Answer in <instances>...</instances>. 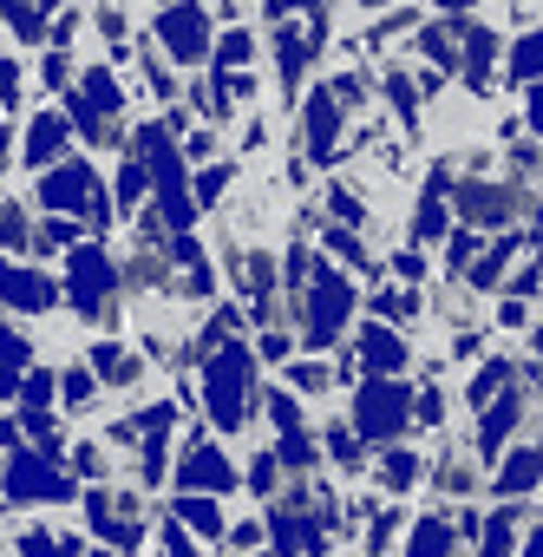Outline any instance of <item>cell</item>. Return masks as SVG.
I'll return each instance as SVG.
<instances>
[{"label": "cell", "mask_w": 543, "mask_h": 557, "mask_svg": "<svg viewBox=\"0 0 543 557\" xmlns=\"http://www.w3.org/2000/svg\"><path fill=\"white\" fill-rule=\"evenodd\" d=\"M249 387H255V355L236 348V342L210 348L203 394H210V426H216V433H242V420H249Z\"/></svg>", "instance_id": "obj_1"}, {"label": "cell", "mask_w": 543, "mask_h": 557, "mask_svg": "<svg viewBox=\"0 0 543 557\" xmlns=\"http://www.w3.org/2000/svg\"><path fill=\"white\" fill-rule=\"evenodd\" d=\"M138 158H144V171H151V184H157V216H164L171 230H190V223H197V197H190V184H184L171 125H144V132H138Z\"/></svg>", "instance_id": "obj_2"}, {"label": "cell", "mask_w": 543, "mask_h": 557, "mask_svg": "<svg viewBox=\"0 0 543 557\" xmlns=\"http://www.w3.org/2000/svg\"><path fill=\"white\" fill-rule=\"evenodd\" d=\"M151 34H157V53H164L171 66H203V60L216 53V40H210V14L197 8V0H171V8H157Z\"/></svg>", "instance_id": "obj_3"}, {"label": "cell", "mask_w": 543, "mask_h": 557, "mask_svg": "<svg viewBox=\"0 0 543 557\" xmlns=\"http://www.w3.org/2000/svg\"><path fill=\"white\" fill-rule=\"evenodd\" d=\"M40 203L47 210H60V216H86V223H99L105 230V216H112V203H105V190H99V171L86 164V158H66L60 171H47V184H40Z\"/></svg>", "instance_id": "obj_4"}, {"label": "cell", "mask_w": 543, "mask_h": 557, "mask_svg": "<svg viewBox=\"0 0 543 557\" xmlns=\"http://www.w3.org/2000/svg\"><path fill=\"white\" fill-rule=\"evenodd\" d=\"M406 420H413V387H406L400 374H374V381L354 394V426H361V440H393Z\"/></svg>", "instance_id": "obj_5"}, {"label": "cell", "mask_w": 543, "mask_h": 557, "mask_svg": "<svg viewBox=\"0 0 543 557\" xmlns=\"http://www.w3.org/2000/svg\"><path fill=\"white\" fill-rule=\"evenodd\" d=\"M112 289H118V269H112L105 249H73V256H66V296H73V309H79L86 322H105Z\"/></svg>", "instance_id": "obj_6"}, {"label": "cell", "mask_w": 543, "mask_h": 557, "mask_svg": "<svg viewBox=\"0 0 543 557\" xmlns=\"http://www.w3.org/2000/svg\"><path fill=\"white\" fill-rule=\"evenodd\" d=\"M348 315H354V283H341L334 269H315L308 275V322H302V335L321 348V342H334L348 329Z\"/></svg>", "instance_id": "obj_7"}, {"label": "cell", "mask_w": 543, "mask_h": 557, "mask_svg": "<svg viewBox=\"0 0 543 557\" xmlns=\"http://www.w3.org/2000/svg\"><path fill=\"white\" fill-rule=\"evenodd\" d=\"M341 119H348V106L334 99V86L308 92V158H315V164H334V138H341Z\"/></svg>", "instance_id": "obj_8"}, {"label": "cell", "mask_w": 543, "mask_h": 557, "mask_svg": "<svg viewBox=\"0 0 543 557\" xmlns=\"http://www.w3.org/2000/svg\"><path fill=\"white\" fill-rule=\"evenodd\" d=\"M0 296L21 302L27 315H53V302H60L53 275H40V269H14V262H0Z\"/></svg>", "instance_id": "obj_9"}, {"label": "cell", "mask_w": 543, "mask_h": 557, "mask_svg": "<svg viewBox=\"0 0 543 557\" xmlns=\"http://www.w3.org/2000/svg\"><path fill=\"white\" fill-rule=\"evenodd\" d=\"M8 492H14V498H66V492H73V479H66V472H53L47 459L21 453V459L8 466Z\"/></svg>", "instance_id": "obj_10"}, {"label": "cell", "mask_w": 543, "mask_h": 557, "mask_svg": "<svg viewBox=\"0 0 543 557\" xmlns=\"http://www.w3.org/2000/svg\"><path fill=\"white\" fill-rule=\"evenodd\" d=\"M177 485H197V492H229L236 485V472H229V459L216 453V446H190L184 453V466H177Z\"/></svg>", "instance_id": "obj_11"}, {"label": "cell", "mask_w": 543, "mask_h": 557, "mask_svg": "<svg viewBox=\"0 0 543 557\" xmlns=\"http://www.w3.org/2000/svg\"><path fill=\"white\" fill-rule=\"evenodd\" d=\"M66 138H73V119L66 112H40L34 125H27V151H21V164H53L60 151H66Z\"/></svg>", "instance_id": "obj_12"}, {"label": "cell", "mask_w": 543, "mask_h": 557, "mask_svg": "<svg viewBox=\"0 0 543 557\" xmlns=\"http://www.w3.org/2000/svg\"><path fill=\"white\" fill-rule=\"evenodd\" d=\"M361 355H367V368H374V374H400V368L413 361V355H406V342H400L387 322H367V329H361Z\"/></svg>", "instance_id": "obj_13"}, {"label": "cell", "mask_w": 543, "mask_h": 557, "mask_svg": "<svg viewBox=\"0 0 543 557\" xmlns=\"http://www.w3.org/2000/svg\"><path fill=\"white\" fill-rule=\"evenodd\" d=\"M458 210H465L471 223H491V230H497V223H510V190H504V184H465V190H458Z\"/></svg>", "instance_id": "obj_14"}, {"label": "cell", "mask_w": 543, "mask_h": 557, "mask_svg": "<svg viewBox=\"0 0 543 557\" xmlns=\"http://www.w3.org/2000/svg\"><path fill=\"white\" fill-rule=\"evenodd\" d=\"M249 66H255V34L249 27H229L216 40V73H249Z\"/></svg>", "instance_id": "obj_15"}, {"label": "cell", "mask_w": 543, "mask_h": 557, "mask_svg": "<svg viewBox=\"0 0 543 557\" xmlns=\"http://www.w3.org/2000/svg\"><path fill=\"white\" fill-rule=\"evenodd\" d=\"M510 79L517 86H536L543 79V34H517L510 40Z\"/></svg>", "instance_id": "obj_16"}, {"label": "cell", "mask_w": 543, "mask_h": 557, "mask_svg": "<svg viewBox=\"0 0 543 557\" xmlns=\"http://www.w3.org/2000/svg\"><path fill=\"white\" fill-rule=\"evenodd\" d=\"M439 184H445V177H432L426 197H419V216H413V236H419V243H439V236H445V197H439Z\"/></svg>", "instance_id": "obj_17"}, {"label": "cell", "mask_w": 543, "mask_h": 557, "mask_svg": "<svg viewBox=\"0 0 543 557\" xmlns=\"http://www.w3.org/2000/svg\"><path fill=\"white\" fill-rule=\"evenodd\" d=\"M92 368H99V381H112V387L138 381V355H125L118 342H99V348H92Z\"/></svg>", "instance_id": "obj_18"}, {"label": "cell", "mask_w": 543, "mask_h": 557, "mask_svg": "<svg viewBox=\"0 0 543 557\" xmlns=\"http://www.w3.org/2000/svg\"><path fill=\"white\" fill-rule=\"evenodd\" d=\"M374 479H380L387 492H406V485H419V459H413V453H387Z\"/></svg>", "instance_id": "obj_19"}, {"label": "cell", "mask_w": 543, "mask_h": 557, "mask_svg": "<svg viewBox=\"0 0 543 557\" xmlns=\"http://www.w3.org/2000/svg\"><path fill=\"white\" fill-rule=\"evenodd\" d=\"M452 550V524L445 518H419V531H413V557H445Z\"/></svg>", "instance_id": "obj_20"}, {"label": "cell", "mask_w": 543, "mask_h": 557, "mask_svg": "<svg viewBox=\"0 0 543 557\" xmlns=\"http://www.w3.org/2000/svg\"><path fill=\"white\" fill-rule=\"evenodd\" d=\"M536 479H543V466H536V453L523 446V453H517V459L497 472V492H523V485H536Z\"/></svg>", "instance_id": "obj_21"}, {"label": "cell", "mask_w": 543, "mask_h": 557, "mask_svg": "<svg viewBox=\"0 0 543 557\" xmlns=\"http://www.w3.org/2000/svg\"><path fill=\"white\" fill-rule=\"evenodd\" d=\"M112 184H118V203H125V210H131V203H138V197H144V184H151V171H144V158H125V164H118V177H112Z\"/></svg>", "instance_id": "obj_22"}, {"label": "cell", "mask_w": 543, "mask_h": 557, "mask_svg": "<svg viewBox=\"0 0 543 557\" xmlns=\"http://www.w3.org/2000/svg\"><path fill=\"white\" fill-rule=\"evenodd\" d=\"M177 511L190 518V531H197V537H223V518H216V505H210V498H177Z\"/></svg>", "instance_id": "obj_23"}, {"label": "cell", "mask_w": 543, "mask_h": 557, "mask_svg": "<svg viewBox=\"0 0 543 557\" xmlns=\"http://www.w3.org/2000/svg\"><path fill=\"white\" fill-rule=\"evenodd\" d=\"M510 249H517V236H504V243H491V249H484V262L471 269V283H478V289H491V283H497V275H504V262H510Z\"/></svg>", "instance_id": "obj_24"}, {"label": "cell", "mask_w": 543, "mask_h": 557, "mask_svg": "<svg viewBox=\"0 0 543 557\" xmlns=\"http://www.w3.org/2000/svg\"><path fill=\"white\" fill-rule=\"evenodd\" d=\"M321 243H328V249H334V256H341V262H354V269H374V262H367V249H361V236H354V230H348V223H341V230H334V223H328V236H321Z\"/></svg>", "instance_id": "obj_25"}, {"label": "cell", "mask_w": 543, "mask_h": 557, "mask_svg": "<svg viewBox=\"0 0 543 557\" xmlns=\"http://www.w3.org/2000/svg\"><path fill=\"white\" fill-rule=\"evenodd\" d=\"M413 309H419V302H413L406 289H380V296H374V315H380V322H413Z\"/></svg>", "instance_id": "obj_26"}, {"label": "cell", "mask_w": 543, "mask_h": 557, "mask_svg": "<svg viewBox=\"0 0 543 557\" xmlns=\"http://www.w3.org/2000/svg\"><path fill=\"white\" fill-rule=\"evenodd\" d=\"M510 381V361H484V374L471 381V407H491V394Z\"/></svg>", "instance_id": "obj_27"}, {"label": "cell", "mask_w": 543, "mask_h": 557, "mask_svg": "<svg viewBox=\"0 0 543 557\" xmlns=\"http://www.w3.org/2000/svg\"><path fill=\"white\" fill-rule=\"evenodd\" d=\"M328 216H334V223H367V203H361L354 190L334 184V190H328Z\"/></svg>", "instance_id": "obj_28"}, {"label": "cell", "mask_w": 543, "mask_h": 557, "mask_svg": "<svg viewBox=\"0 0 543 557\" xmlns=\"http://www.w3.org/2000/svg\"><path fill=\"white\" fill-rule=\"evenodd\" d=\"M289 381H295L302 394H321V387H334V368H321V361H295Z\"/></svg>", "instance_id": "obj_29"}, {"label": "cell", "mask_w": 543, "mask_h": 557, "mask_svg": "<svg viewBox=\"0 0 543 557\" xmlns=\"http://www.w3.org/2000/svg\"><path fill=\"white\" fill-rule=\"evenodd\" d=\"M223 190H229V164H210V171H203V184H197V210H210Z\"/></svg>", "instance_id": "obj_30"}, {"label": "cell", "mask_w": 543, "mask_h": 557, "mask_svg": "<svg viewBox=\"0 0 543 557\" xmlns=\"http://www.w3.org/2000/svg\"><path fill=\"white\" fill-rule=\"evenodd\" d=\"M60 394H66V407H86V400H92V394H99V381H92V374H79V368H73V374H66V381H60Z\"/></svg>", "instance_id": "obj_31"}, {"label": "cell", "mask_w": 543, "mask_h": 557, "mask_svg": "<svg viewBox=\"0 0 543 557\" xmlns=\"http://www.w3.org/2000/svg\"><path fill=\"white\" fill-rule=\"evenodd\" d=\"M413 413H419V426H445V394H439V387H426V394L413 400Z\"/></svg>", "instance_id": "obj_32"}, {"label": "cell", "mask_w": 543, "mask_h": 557, "mask_svg": "<svg viewBox=\"0 0 543 557\" xmlns=\"http://www.w3.org/2000/svg\"><path fill=\"white\" fill-rule=\"evenodd\" d=\"M0 243H27V210L21 203H0Z\"/></svg>", "instance_id": "obj_33"}, {"label": "cell", "mask_w": 543, "mask_h": 557, "mask_svg": "<svg viewBox=\"0 0 543 557\" xmlns=\"http://www.w3.org/2000/svg\"><path fill=\"white\" fill-rule=\"evenodd\" d=\"M393 275H400V283H426V256L419 249H400L393 256Z\"/></svg>", "instance_id": "obj_34"}, {"label": "cell", "mask_w": 543, "mask_h": 557, "mask_svg": "<svg viewBox=\"0 0 543 557\" xmlns=\"http://www.w3.org/2000/svg\"><path fill=\"white\" fill-rule=\"evenodd\" d=\"M510 550V518H491L484 524V557H504Z\"/></svg>", "instance_id": "obj_35"}, {"label": "cell", "mask_w": 543, "mask_h": 557, "mask_svg": "<svg viewBox=\"0 0 543 557\" xmlns=\"http://www.w3.org/2000/svg\"><path fill=\"white\" fill-rule=\"evenodd\" d=\"M523 125H530V132H543V79H536V86H523Z\"/></svg>", "instance_id": "obj_36"}, {"label": "cell", "mask_w": 543, "mask_h": 557, "mask_svg": "<svg viewBox=\"0 0 543 557\" xmlns=\"http://www.w3.org/2000/svg\"><path fill=\"white\" fill-rule=\"evenodd\" d=\"M497 322H504V329H523V322H530V309H523V296H510V302H497Z\"/></svg>", "instance_id": "obj_37"}, {"label": "cell", "mask_w": 543, "mask_h": 557, "mask_svg": "<svg viewBox=\"0 0 543 557\" xmlns=\"http://www.w3.org/2000/svg\"><path fill=\"white\" fill-rule=\"evenodd\" d=\"M66 73H73V66H66V53H47V66H40V79H47V86H66Z\"/></svg>", "instance_id": "obj_38"}, {"label": "cell", "mask_w": 543, "mask_h": 557, "mask_svg": "<svg viewBox=\"0 0 543 557\" xmlns=\"http://www.w3.org/2000/svg\"><path fill=\"white\" fill-rule=\"evenodd\" d=\"M255 355H262V361H282V355H289V335H276V329H268V335H262V348H255Z\"/></svg>", "instance_id": "obj_39"}, {"label": "cell", "mask_w": 543, "mask_h": 557, "mask_svg": "<svg viewBox=\"0 0 543 557\" xmlns=\"http://www.w3.org/2000/svg\"><path fill=\"white\" fill-rule=\"evenodd\" d=\"M295 8H302V0H262V14H268V21H276V27H282V21H289Z\"/></svg>", "instance_id": "obj_40"}, {"label": "cell", "mask_w": 543, "mask_h": 557, "mask_svg": "<svg viewBox=\"0 0 543 557\" xmlns=\"http://www.w3.org/2000/svg\"><path fill=\"white\" fill-rule=\"evenodd\" d=\"M47 394H53V381H47V374L34 368V374H27V400H47Z\"/></svg>", "instance_id": "obj_41"}, {"label": "cell", "mask_w": 543, "mask_h": 557, "mask_svg": "<svg viewBox=\"0 0 543 557\" xmlns=\"http://www.w3.org/2000/svg\"><path fill=\"white\" fill-rule=\"evenodd\" d=\"M236 544H242V550H249V544H262V524H255V518H242V524H236Z\"/></svg>", "instance_id": "obj_42"}, {"label": "cell", "mask_w": 543, "mask_h": 557, "mask_svg": "<svg viewBox=\"0 0 543 557\" xmlns=\"http://www.w3.org/2000/svg\"><path fill=\"white\" fill-rule=\"evenodd\" d=\"M216 14L223 21H242V0H216Z\"/></svg>", "instance_id": "obj_43"}, {"label": "cell", "mask_w": 543, "mask_h": 557, "mask_svg": "<svg viewBox=\"0 0 543 557\" xmlns=\"http://www.w3.org/2000/svg\"><path fill=\"white\" fill-rule=\"evenodd\" d=\"M361 8H367V14H387V8H400V0H361Z\"/></svg>", "instance_id": "obj_44"}, {"label": "cell", "mask_w": 543, "mask_h": 557, "mask_svg": "<svg viewBox=\"0 0 543 557\" xmlns=\"http://www.w3.org/2000/svg\"><path fill=\"white\" fill-rule=\"evenodd\" d=\"M523 557H543V531H536V537H530V550H523Z\"/></svg>", "instance_id": "obj_45"}, {"label": "cell", "mask_w": 543, "mask_h": 557, "mask_svg": "<svg viewBox=\"0 0 543 557\" xmlns=\"http://www.w3.org/2000/svg\"><path fill=\"white\" fill-rule=\"evenodd\" d=\"M536 210H543V203H536ZM536 249H543V216H536Z\"/></svg>", "instance_id": "obj_46"}, {"label": "cell", "mask_w": 543, "mask_h": 557, "mask_svg": "<svg viewBox=\"0 0 543 557\" xmlns=\"http://www.w3.org/2000/svg\"><path fill=\"white\" fill-rule=\"evenodd\" d=\"M439 8H471V0H439Z\"/></svg>", "instance_id": "obj_47"}, {"label": "cell", "mask_w": 543, "mask_h": 557, "mask_svg": "<svg viewBox=\"0 0 543 557\" xmlns=\"http://www.w3.org/2000/svg\"><path fill=\"white\" fill-rule=\"evenodd\" d=\"M536 381H543V355H536Z\"/></svg>", "instance_id": "obj_48"}, {"label": "cell", "mask_w": 543, "mask_h": 557, "mask_svg": "<svg viewBox=\"0 0 543 557\" xmlns=\"http://www.w3.org/2000/svg\"><path fill=\"white\" fill-rule=\"evenodd\" d=\"M8 8H14V0H8Z\"/></svg>", "instance_id": "obj_49"}]
</instances>
